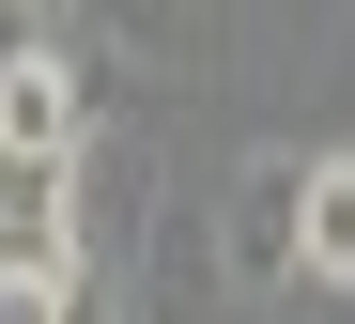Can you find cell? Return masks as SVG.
Listing matches in <instances>:
<instances>
[{
    "label": "cell",
    "mask_w": 355,
    "mask_h": 324,
    "mask_svg": "<svg viewBox=\"0 0 355 324\" xmlns=\"http://www.w3.org/2000/svg\"><path fill=\"white\" fill-rule=\"evenodd\" d=\"M16 16H31V31H78V0H16Z\"/></svg>",
    "instance_id": "cell-6"
},
{
    "label": "cell",
    "mask_w": 355,
    "mask_h": 324,
    "mask_svg": "<svg viewBox=\"0 0 355 324\" xmlns=\"http://www.w3.org/2000/svg\"><path fill=\"white\" fill-rule=\"evenodd\" d=\"M93 155H0V309L46 324L62 293H93V216H78Z\"/></svg>",
    "instance_id": "cell-1"
},
{
    "label": "cell",
    "mask_w": 355,
    "mask_h": 324,
    "mask_svg": "<svg viewBox=\"0 0 355 324\" xmlns=\"http://www.w3.org/2000/svg\"><path fill=\"white\" fill-rule=\"evenodd\" d=\"M78 31L108 62H139V78H170V62H186V0H78Z\"/></svg>",
    "instance_id": "cell-4"
},
{
    "label": "cell",
    "mask_w": 355,
    "mask_h": 324,
    "mask_svg": "<svg viewBox=\"0 0 355 324\" xmlns=\"http://www.w3.org/2000/svg\"><path fill=\"white\" fill-rule=\"evenodd\" d=\"M309 278L355 293V155H309Z\"/></svg>",
    "instance_id": "cell-5"
},
{
    "label": "cell",
    "mask_w": 355,
    "mask_h": 324,
    "mask_svg": "<svg viewBox=\"0 0 355 324\" xmlns=\"http://www.w3.org/2000/svg\"><path fill=\"white\" fill-rule=\"evenodd\" d=\"M0 155H93V31L0 46Z\"/></svg>",
    "instance_id": "cell-3"
},
{
    "label": "cell",
    "mask_w": 355,
    "mask_h": 324,
    "mask_svg": "<svg viewBox=\"0 0 355 324\" xmlns=\"http://www.w3.org/2000/svg\"><path fill=\"white\" fill-rule=\"evenodd\" d=\"M216 278L232 293H293L309 278V155H248L232 170V201H216Z\"/></svg>",
    "instance_id": "cell-2"
}]
</instances>
